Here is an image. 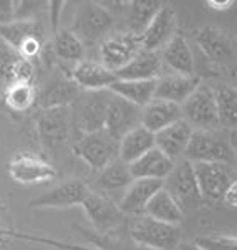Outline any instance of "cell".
<instances>
[{
    "mask_svg": "<svg viewBox=\"0 0 237 250\" xmlns=\"http://www.w3.org/2000/svg\"><path fill=\"white\" fill-rule=\"evenodd\" d=\"M128 237L134 244L150 250H177L181 247L179 226L159 222L148 215L129 217L128 220Z\"/></svg>",
    "mask_w": 237,
    "mask_h": 250,
    "instance_id": "obj_1",
    "label": "cell"
},
{
    "mask_svg": "<svg viewBox=\"0 0 237 250\" xmlns=\"http://www.w3.org/2000/svg\"><path fill=\"white\" fill-rule=\"evenodd\" d=\"M113 15L105 5L93 2L78 3L73 14V23L70 30L78 37V40L86 46L101 45L105 38L111 35Z\"/></svg>",
    "mask_w": 237,
    "mask_h": 250,
    "instance_id": "obj_2",
    "label": "cell"
},
{
    "mask_svg": "<svg viewBox=\"0 0 237 250\" xmlns=\"http://www.w3.org/2000/svg\"><path fill=\"white\" fill-rule=\"evenodd\" d=\"M184 159L191 163L232 164L237 159V151L226 131H194Z\"/></svg>",
    "mask_w": 237,
    "mask_h": 250,
    "instance_id": "obj_3",
    "label": "cell"
},
{
    "mask_svg": "<svg viewBox=\"0 0 237 250\" xmlns=\"http://www.w3.org/2000/svg\"><path fill=\"white\" fill-rule=\"evenodd\" d=\"M73 154L98 174L107 166L120 159V141L105 129L82 134L73 144Z\"/></svg>",
    "mask_w": 237,
    "mask_h": 250,
    "instance_id": "obj_4",
    "label": "cell"
},
{
    "mask_svg": "<svg viewBox=\"0 0 237 250\" xmlns=\"http://www.w3.org/2000/svg\"><path fill=\"white\" fill-rule=\"evenodd\" d=\"M111 95L113 93L109 90L80 93L78 100L71 106L73 125L80 133L90 134L105 129Z\"/></svg>",
    "mask_w": 237,
    "mask_h": 250,
    "instance_id": "obj_5",
    "label": "cell"
},
{
    "mask_svg": "<svg viewBox=\"0 0 237 250\" xmlns=\"http://www.w3.org/2000/svg\"><path fill=\"white\" fill-rule=\"evenodd\" d=\"M73 114L71 108H53L42 109L37 121V138L42 151L48 156H53L63 144L68 141Z\"/></svg>",
    "mask_w": 237,
    "mask_h": 250,
    "instance_id": "obj_6",
    "label": "cell"
},
{
    "mask_svg": "<svg viewBox=\"0 0 237 250\" xmlns=\"http://www.w3.org/2000/svg\"><path fill=\"white\" fill-rule=\"evenodd\" d=\"M164 189L177 202L184 214L199 209L204 202L194 172V164L188 159L176 163L172 172L164 181Z\"/></svg>",
    "mask_w": 237,
    "mask_h": 250,
    "instance_id": "obj_7",
    "label": "cell"
},
{
    "mask_svg": "<svg viewBox=\"0 0 237 250\" xmlns=\"http://www.w3.org/2000/svg\"><path fill=\"white\" fill-rule=\"evenodd\" d=\"M0 38L27 60H37L43 52V28L39 20H15L0 27Z\"/></svg>",
    "mask_w": 237,
    "mask_h": 250,
    "instance_id": "obj_8",
    "label": "cell"
},
{
    "mask_svg": "<svg viewBox=\"0 0 237 250\" xmlns=\"http://www.w3.org/2000/svg\"><path fill=\"white\" fill-rule=\"evenodd\" d=\"M181 108H183V118L193 126V129L196 128L197 131H211L221 126L214 88H211L209 84H199L197 90L186 100V103Z\"/></svg>",
    "mask_w": 237,
    "mask_h": 250,
    "instance_id": "obj_9",
    "label": "cell"
},
{
    "mask_svg": "<svg viewBox=\"0 0 237 250\" xmlns=\"http://www.w3.org/2000/svg\"><path fill=\"white\" fill-rule=\"evenodd\" d=\"M82 207L95 232L100 235L115 234V230L128 224L126 215L121 212L120 206L96 190H91L90 196L85 199Z\"/></svg>",
    "mask_w": 237,
    "mask_h": 250,
    "instance_id": "obj_10",
    "label": "cell"
},
{
    "mask_svg": "<svg viewBox=\"0 0 237 250\" xmlns=\"http://www.w3.org/2000/svg\"><path fill=\"white\" fill-rule=\"evenodd\" d=\"M199 190L204 202L224 201L227 189L236 181L231 164L224 163H193Z\"/></svg>",
    "mask_w": 237,
    "mask_h": 250,
    "instance_id": "obj_11",
    "label": "cell"
},
{
    "mask_svg": "<svg viewBox=\"0 0 237 250\" xmlns=\"http://www.w3.org/2000/svg\"><path fill=\"white\" fill-rule=\"evenodd\" d=\"M143 50L141 38L129 32L111 33L100 45L101 63L111 71L125 68L136 55Z\"/></svg>",
    "mask_w": 237,
    "mask_h": 250,
    "instance_id": "obj_12",
    "label": "cell"
},
{
    "mask_svg": "<svg viewBox=\"0 0 237 250\" xmlns=\"http://www.w3.org/2000/svg\"><path fill=\"white\" fill-rule=\"evenodd\" d=\"M8 176L23 186L42 184L57 177V169L46 159L32 152H20L8 163Z\"/></svg>",
    "mask_w": 237,
    "mask_h": 250,
    "instance_id": "obj_13",
    "label": "cell"
},
{
    "mask_svg": "<svg viewBox=\"0 0 237 250\" xmlns=\"http://www.w3.org/2000/svg\"><path fill=\"white\" fill-rule=\"evenodd\" d=\"M91 189L82 179H68L53 189L46 190L30 202L35 209H65V207L83 206L85 199L90 196Z\"/></svg>",
    "mask_w": 237,
    "mask_h": 250,
    "instance_id": "obj_14",
    "label": "cell"
},
{
    "mask_svg": "<svg viewBox=\"0 0 237 250\" xmlns=\"http://www.w3.org/2000/svg\"><path fill=\"white\" fill-rule=\"evenodd\" d=\"M143 121V108H138L136 104L120 98L116 95H111L105 123V131L111 134L113 138L121 141L123 138L138 126H141Z\"/></svg>",
    "mask_w": 237,
    "mask_h": 250,
    "instance_id": "obj_15",
    "label": "cell"
},
{
    "mask_svg": "<svg viewBox=\"0 0 237 250\" xmlns=\"http://www.w3.org/2000/svg\"><path fill=\"white\" fill-rule=\"evenodd\" d=\"M177 35V17L176 10L171 5L163 3L159 12L154 15L151 23L148 25L141 37L143 50L148 52H158V50H164L166 45Z\"/></svg>",
    "mask_w": 237,
    "mask_h": 250,
    "instance_id": "obj_16",
    "label": "cell"
},
{
    "mask_svg": "<svg viewBox=\"0 0 237 250\" xmlns=\"http://www.w3.org/2000/svg\"><path fill=\"white\" fill-rule=\"evenodd\" d=\"M196 43L201 52L209 58L211 63L229 66L234 60V43L226 32L219 30L214 25H206L194 33Z\"/></svg>",
    "mask_w": 237,
    "mask_h": 250,
    "instance_id": "obj_17",
    "label": "cell"
},
{
    "mask_svg": "<svg viewBox=\"0 0 237 250\" xmlns=\"http://www.w3.org/2000/svg\"><path fill=\"white\" fill-rule=\"evenodd\" d=\"M70 78L82 91H103L111 88L118 76L115 71L107 68L103 63L83 60L73 66Z\"/></svg>",
    "mask_w": 237,
    "mask_h": 250,
    "instance_id": "obj_18",
    "label": "cell"
},
{
    "mask_svg": "<svg viewBox=\"0 0 237 250\" xmlns=\"http://www.w3.org/2000/svg\"><path fill=\"white\" fill-rule=\"evenodd\" d=\"M164 188V181L158 179H134L133 184L125 190L121 201L120 209L126 217H138V215H145L146 206L153 199L161 189Z\"/></svg>",
    "mask_w": 237,
    "mask_h": 250,
    "instance_id": "obj_19",
    "label": "cell"
},
{
    "mask_svg": "<svg viewBox=\"0 0 237 250\" xmlns=\"http://www.w3.org/2000/svg\"><path fill=\"white\" fill-rule=\"evenodd\" d=\"M193 134V126L183 118V120L172 123L171 126L156 133V147L176 163L177 159L186 156V151H188Z\"/></svg>",
    "mask_w": 237,
    "mask_h": 250,
    "instance_id": "obj_20",
    "label": "cell"
},
{
    "mask_svg": "<svg viewBox=\"0 0 237 250\" xmlns=\"http://www.w3.org/2000/svg\"><path fill=\"white\" fill-rule=\"evenodd\" d=\"M82 90L75 84L70 76L65 78H55L48 82L42 90H39V103L40 109H53V108H71L78 100Z\"/></svg>",
    "mask_w": 237,
    "mask_h": 250,
    "instance_id": "obj_21",
    "label": "cell"
},
{
    "mask_svg": "<svg viewBox=\"0 0 237 250\" xmlns=\"http://www.w3.org/2000/svg\"><path fill=\"white\" fill-rule=\"evenodd\" d=\"M199 76H184L177 73H166L158 78V86H156V96L158 100L171 101L179 106H183L186 100L197 90L201 84Z\"/></svg>",
    "mask_w": 237,
    "mask_h": 250,
    "instance_id": "obj_22",
    "label": "cell"
},
{
    "mask_svg": "<svg viewBox=\"0 0 237 250\" xmlns=\"http://www.w3.org/2000/svg\"><path fill=\"white\" fill-rule=\"evenodd\" d=\"M163 65H166L171 73L194 76L196 75V62H194L193 50L188 40L183 35H177L166 45L161 55Z\"/></svg>",
    "mask_w": 237,
    "mask_h": 250,
    "instance_id": "obj_23",
    "label": "cell"
},
{
    "mask_svg": "<svg viewBox=\"0 0 237 250\" xmlns=\"http://www.w3.org/2000/svg\"><path fill=\"white\" fill-rule=\"evenodd\" d=\"M174 166H176L174 161L168 158L158 147L146 152L136 163L129 164L131 174H133L134 179H158V181H166L168 176L174 169Z\"/></svg>",
    "mask_w": 237,
    "mask_h": 250,
    "instance_id": "obj_24",
    "label": "cell"
},
{
    "mask_svg": "<svg viewBox=\"0 0 237 250\" xmlns=\"http://www.w3.org/2000/svg\"><path fill=\"white\" fill-rule=\"evenodd\" d=\"M179 120H183V108L171 101L154 98L148 106L143 108L141 125L154 134Z\"/></svg>",
    "mask_w": 237,
    "mask_h": 250,
    "instance_id": "obj_25",
    "label": "cell"
},
{
    "mask_svg": "<svg viewBox=\"0 0 237 250\" xmlns=\"http://www.w3.org/2000/svg\"><path fill=\"white\" fill-rule=\"evenodd\" d=\"M156 86H158V80H116L109 91L136 104L138 108H145L154 100Z\"/></svg>",
    "mask_w": 237,
    "mask_h": 250,
    "instance_id": "obj_26",
    "label": "cell"
},
{
    "mask_svg": "<svg viewBox=\"0 0 237 250\" xmlns=\"http://www.w3.org/2000/svg\"><path fill=\"white\" fill-rule=\"evenodd\" d=\"M163 70V60L158 53L141 50L125 68L118 70V80H158Z\"/></svg>",
    "mask_w": 237,
    "mask_h": 250,
    "instance_id": "obj_27",
    "label": "cell"
},
{
    "mask_svg": "<svg viewBox=\"0 0 237 250\" xmlns=\"http://www.w3.org/2000/svg\"><path fill=\"white\" fill-rule=\"evenodd\" d=\"M3 106L15 114L28 113L39 103V90L35 83L30 82H15L8 83L3 90Z\"/></svg>",
    "mask_w": 237,
    "mask_h": 250,
    "instance_id": "obj_28",
    "label": "cell"
},
{
    "mask_svg": "<svg viewBox=\"0 0 237 250\" xmlns=\"http://www.w3.org/2000/svg\"><path fill=\"white\" fill-rule=\"evenodd\" d=\"M154 147L156 134L141 125L120 141V159L126 164H133Z\"/></svg>",
    "mask_w": 237,
    "mask_h": 250,
    "instance_id": "obj_29",
    "label": "cell"
},
{
    "mask_svg": "<svg viewBox=\"0 0 237 250\" xmlns=\"http://www.w3.org/2000/svg\"><path fill=\"white\" fill-rule=\"evenodd\" d=\"M133 181L134 177L131 174L129 164H126L121 159H116L115 163H111L96 174V188L100 189V194L118 192V190L128 189L133 184Z\"/></svg>",
    "mask_w": 237,
    "mask_h": 250,
    "instance_id": "obj_30",
    "label": "cell"
},
{
    "mask_svg": "<svg viewBox=\"0 0 237 250\" xmlns=\"http://www.w3.org/2000/svg\"><path fill=\"white\" fill-rule=\"evenodd\" d=\"M145 215L159 220V222L171 224V226H181V222L184 220V212L164 188L150 201Z\"/></svg>",
    "mask_w": 237,
    "mask_h": 250,
    "instance_id": "obj_31",
    "label": "cell"
},
{
    "mask_svg": "<svg viewBox=\"0 0 237 250\" xmlns=\"http://www.w3.org/2000/svg\"><path fill=\"white\" fill-rule=\"evenodd\" d=\"M126 8V25L128 32L136 37H141L154 15L159 12L163 3L156 2H131L123 5Z\"/></svg>",
    "mask_w": 237,
    "mask_h": 250,
    "instance_id": "obj_32",
    "label": "cell"
},
{
    "mask_svg": "<svg viewBox=\"0 0 237 250\" xmlns=\"http://www.w3.org/2000/svg\"><path fill=\"white\" fill-rule=\"evenodd\" d=\"M219 125L224 129H237V88L217 84L214 88Z\"/></svg>",
    "mask_w": 237,
    "mask_h": 250,
    "instance_id": "obj_33",
    "label": "cell"
},
{
    "mask_svg": "<svg viewBox=\"0 0 237 250\" xmlns=\"http://www.w3.org/2000/svg\"><path fill=\"white\" fill-rule=\"evenodd\" d=\"M53 53L57 55L60 60L65 62H73L75 65L80 62H83L85 57V45L78 40V37L75 35L70 28H63L55 33L53 38Z\"/></svg>",
    "mask_w": 237,
    "mask_h": 250,
    "instance_id": "obj_34",
    "label": "cell"
},
{
    "mask_svg": "<svg viewBox=\"0 0 237 250\" xmlns=\"http://www.w3.org/2000/svg\"><path fill=\"white\" fill-rule=\"evenodd\" d=\"M77 230L80 234H83L85 237L91 240L93 244L96 245V249H90L86 250H150L145 249L141 245L134 244L129 237H123L118 234H108V235H100L96 232H88L82 227H77Z\"/></svg>",
    "mask_w": 237,
    "mask_h": 250,
    "instance_id": "obj_35",
    "label": "cell"
},
{
    "mask_svg": "<svg viewBox=\"0 0 237 250\" xmlns=\"http://www.w3.org/2000/svg\"><path fill=\"white\" fill-rule=\"evenodd\" d=\"M201 250H237V237L234 235H201L194 239Z\"/></svg>",
    "mask_w": 237,
    "mask_h": 250,
    "instance_id": "obj_36",
    "label": "cell"
},
{
    "mask_svg": "<svg viewBox=\"0 0 237 250\" xmlns=\"http://www.w3.org/2000/svg\"><path fill=\"white\" fill-rule=\"evenodd\" d=\"M19 57L20 55L0 38V80H5L7 84L10 83L12 68Z\"/></svg>",
    "mask_w": 237,
    "mask_h": 250,
    "instance_id": "obj_37",
    "label": "cell"
},
{
    "mask_svg": "<svg viewBox=\"0 0 237 250\" xmlns=\"http://www.w3.org/2000/svg\"><path fill=\"white\" fill-rule=\"evenodd\" d=\"M15 2H0V27L15 22Z\"/></svg>",
    "mask_w": 237,
    "mask_h": 250,
    "instance_id": "obj_38",
    "label": "cell"
},
{
    "mask_svg": "<svg viewBox=\"0 0 237 250\" xmlns=\"http://www.w3.org/2000/svg\"><path fill=\"white\" fill-rule=\"evenodd\" d=\"M224 202L231 207H237V179L232 182L231 188L227 189L226 196H224Z\"/></svg>",
    "mask_w": 237,
    "mask_h": 250,
    "instance_id": "obj_39",
    "label": "cell"
},
{
    "mask_svg": "<svg viewBox=\"0 0 237 250\" xmlns=\"http://www.w3.org/2000/svg\"><path fill=\"white\" fill-rule=\"evenodd\" d=\"M206 5H207V8H211V10H214V12H226L234 5V2H231V0H226V2L213 0V2H207Z\"/></svg>",
    "mask_w": 237,
    "mask_h": 250,
    "instance_id": "obj_40",
    "label": "cell"
},
{
    "mask_svg": "<svg viewBox=\"0 0 237 250\" xmlns=\"http://www.w3.org/2000/svg\"><path fill=\"white\" fill-rule=\"evenodd\" d=\"M8 240H14V229H7L0 226V247L5 245Z\"/></svg>",
    "mask_w": 237,
    "mask_h": 250,
    "instance_id": "obj_41",
    "label": "cell"
},
{
    "mask_svg": "<svg viewBox=\"0 0 237 250\" xmlns=\"http://www.w3.org/2000/svg\"><path fill=\"white\" fill-rule=\"evenodd\" d=\"M177 250H201L196 244H181V247Z\"/></svg>",
    "mask_w": 237,
    "mask_h": 250,
    "instance_id": "obj_42",
    "label": "cell"
}]
</instances>
